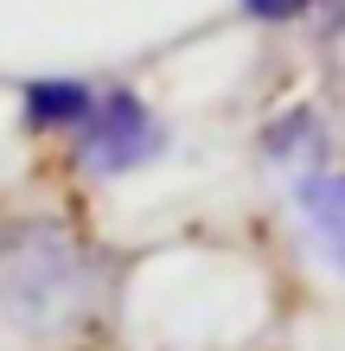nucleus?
Instances as JSON below:
<instances>
[{
  "instance_id": "5",
  "label": "nucleus",
  "mask_w": 345,
  "mask_h": 351,
  "mask_svg": "<svg viewBox=\"0 0 345 351\" xmlns=\"http://www.w3.org/2000/svg\"><path fill=\"white\" fill-rule=\"evenodd\" d=\"M313 0H243V13L250 19H269V26H281V19H300Z\"/></svg>"
},
{
  "instance_id": "1",
  "label": "nucleus",
  "mask_w": 345,
  "mask_h": 351,
  "mask_svg": "<svg viewBox=\"0 0 345 351\" xmlns=\"http://www.w3.org/2000/svg\"><path fill=\"white\" fill-rule=\"evenodd\" d=\"M103 294V268L64 223H13L0 230V306L13 326L51 339L84 326Z\"/></svg>"
},
{
  "instance_id": "4",
  "label": "nucleus",
  "mask_w": 345,
  "mask_h": 351,
  "mask_svg": "<svg viewBox=\"0 0 345 351\" xmlns=\"http://www.w3.org/2000/svg\"><path fill=\"white\" fill-rule=\"evenodd\" d=\"M90 102H96V90L77 84V77H38V84H26V121H32V128L71 134L77 121L90 115Z\"/></svg>"
},
{
  "instance_id": "3",
  "label": "nucleus",
  "mask_w": 345,
  "mask_h": 351,
  "mask_svg": "<svg viewBox=\"0 0 345 351\" xmlns=\"http://www.w3.org/2000/svg\"><path fill=\"white\" fill-rule=\"evenodd\" d=\"M294 198H300V217H307L313 243L326 250V262L345 275V173H307Z\"/></svg>"
},
{
  "instance_id": "2",
  "label": "nucleus",
  "mask_w": 345,
  "mask_h": 351,
  "mask_svg": "<svg viewBox=\"0 0 345 351\" xmlns=\"http://www.w3.org/2000/svg\"><path fill=\"white\" fill-rule=\"evenodd\" d=\"M71 141H77V160L90 173L115 179V173H134L141 160L160 154V121L147 115V102L134 90H109L90 102V115L71 128Z\"/></svg>"
}]
</instances>
